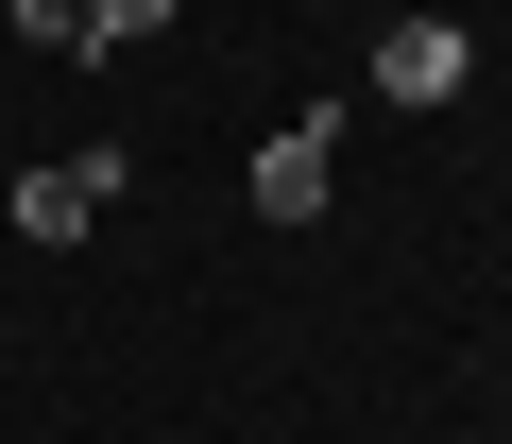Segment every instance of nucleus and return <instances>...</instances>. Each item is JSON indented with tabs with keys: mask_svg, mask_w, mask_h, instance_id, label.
Listing matches in <instances>:
<instances>
[{
	"mask_svg": "<svg viewBox=\"0 0 512 444\" xmlns=\"http://www.w3.org/2000/svg\"><path fill=\"white\" fill-rule=\"evenodd\" d=\"M120 171H137L120 137H86V154H52V171H18V240H35V257H69L86 222L120 205Z\"/></svg>",
	"mask_w": 512,
	"mask_h": 444,
	"instance_id": "nucleus-1",
	"label": "nucleus"
},
{
	"mask_svg": "<svg viewBox=\"0 0 512 444\" xmlns=\"http://www.w3.org/2000/svg\"><path fill=\"white\" fill-rule=\"evenodd\" d=\"M461 86H478V52H461V18H393V35H376V103H427V120H444Z\"/></svg>",
	"mask_w": 512,
	"mask_h": 444,
	"instance_id": "nucleus-3",
	"label": "nucleus"
},
{
	"mask_svg": "<svg viewBox=\"0 0 512 444\" xmlns=\"http://www.w3.org/2000/svg\"><path fill=\"white\" fill-rule=\"evenodd\" d=\"M86 18V52H137V35H171V0H69Z\"/></svg>",
	"mask_w": 512,
	"mask_h": 444,
	"instance_id": "nucleus-4",
	"label": "nucleus"
},
{
	"mask_svg": "<svg viewBox=\"0 0 512 444\" xmlns=\"http://www.w3.org/2000/svg\"><path fill=\"white\" fill-rule=\"evenodd\" d=\"M325 205H342V120L308 103L274 154H256V222H325Z\"/></svg>",
	"mask_w": 512,
	"mask_h": 444,
	"instance_id": "nucleus-2",
	"label": "nucleus"
}]
</instances>
